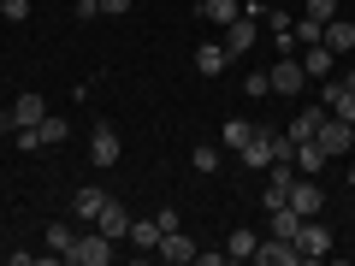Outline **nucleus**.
Masks as SVG:
<instances>
[{
	"label": "nucleus",
	"instance_id": "f257e3e1",
	"mask_svg": "<svg viewBox=\"0 0 355 266\" xmlns=\"http://www.w3.org/2000/svg\"><path fill=\"white\" fill-rule=\"evenodd\" d=\"M60 260H71V266H107V260H113V237L89 225V231H77V237H71V249H65Z\"/></svg>",
	"mask_w": 355,
	"mask_h": 266
},
{
	"label": "nucleus",
	"instance_id": "f03ea898",
	"mask_svg": "<svg viewBox=\"0 0 355 266\" xmlns=\"http://www.w3.org/2000/svg\"><path fill=\"white\" fill-rule=\"evenodd\" d=\"M266 83H272V95H302V89H308V71H302L296 53H279L272 71H266Z\"/></svg>",
	"mask_w": 355,
	"mask_h": 266
},
{
	"label": "nucleus",
	"instance_id": "7ed1b4c3",
	"mask_svg": "<svg viewBox=\"0 0 355 266\" xmlns=\"http://www.w3.org/2000/svg\"><path fill=\"white\" fill-rule=\"evenodd\" d=\"M320 107H326L331 118H343V125H355V89L343 83V77H338V83H326V77H320Z\"/></svg>",
	"mask_w": 355,
	"mask_h": 266
},
{
	"label": "nucleus",
	"instance_id": "20e7f679",
	"mask_svg": "<svg viewBox=\"0 0 355 266\" xmlns=\"http://www.w3.org/2000/svg\"><path fill=\"white\" fill-rule=\"evenodd\" d=\"M314 142L326 148V160H331V154H349V148H355V125H343V118L326 113V125L314 130Z\"/></svg>",
	"mask_w": 355,
	"mask_h": 266
},
{
	"label": "nucleus",
	"instance_id": "39448f33",
	"mask_svg": "<svg viewBox=\"0 0 355 266\" xmlns=\"http://www.w3.org/2000/svg\"><path fill=\"white\" fill-rule=\"evenodd\" d=\"M89 160L101 166V172H107V166H119V130L113 125H95V130H89Z\"/></svg>",
	"mask_w": 355,
	"mask_h": 266
},
{
	"label": "nucleus",
	"instance_id": "423d86ee",
	"mask_svg": "<svg viewBox=\"0 0 355 266\" xmlns=\"http://www.w3.org/2000/svg\"><path fill=\"white\" fill-rule=\"evenodd\" d=\"M296 249H302V260H326V254H331V231L314 225V219H302V231H296Z\"/></svg>",
	"mask_w": 355,
	"mask_h": 266
},
{
	"label": "nucleus",
	"instance_id": "0eeeda50",
	"mask_svg": "<svg viewBox=\"0 0 355 266\" xmlns=\"http://www.w3.org/2000/svg\"><path fill=\"white\" fill-rule=\"evenodd\" d=\"M272 136H279V130H266V125H254L249 148H243L237 160H243V166H254V172H266V166H272Z\"/></svg>",
	"mask_w": 355,
	"mask_h": 266
},
{
	"label": "nucleus",
	"instance_id": "6e6552de",
	"mask_svg": "<svg viewBox=\"0 0 355 266\" xmlns=\"http://www.w3.org/2000/svg\"><path fill=\"white\" fill-rule=\"evenodd\" d=\"M254 260H261V266H296V260H302V249H296V242H284V237H261Z\"/></svg>",
	"mask_w": 355,
	"mask_h": 266
},
{
	"label": "nucleus",
	"instance_id": "1a4fd4ad",
	"mask_svg": "<svg viewBox=\"0 0 355 266\" xmlns=\"http://www.w3.org/2000/svg\"><path fill=\"white\" fill-rule=\"evenodd\" d=\"M254 36H261V24H254L249 12H237V18L225 24V53H249V48H254Z\"/></svg>",
	"mask_w": 355,
	"mask_h": 266
},
{
	"label": "nucleus",
	"instance_id": "9d476101",
	"mask_svg": "<svg viewBox=\"0 0 355 266\" xmlns=\"http://www.w3.org/2000/svg\"><path fill=\"white\" fill-rule=\"evenodd\" d=\"M101 207H107V190H95V184H83V190L71 195V213H77V225H95V219H101Z\"/></svg>",
	"mask_w": 355,
	"mask_h": 266
},
{
	"label": "nucleus",
	"instance_id": "9b49d317",
	"mask_svg": "<svg viewBox=\"0 0 355 266\" xmlns=\"http://www.w3.org/2000/svg\"><path fill=\"white\" fill-rule=\"evenodd\" d=\"M291 207H296L302 219L320 213V177H302V172H296V184H291Z\"/></svg>",
	"mask_w": 355,
	"mask_h": 266
},
{
	"label": "nucleus",
	"instance_id": "f8f14e48",
	"mask_svg": "<svg viewBox=\"0 0 355 266\" xmlns=\"http://www.w3.org/2000/svg\"><path fill=\"white\" fill-rule=\"evenodd\" d=\"M95 231H107L113 242H119V237H130V207L107 195V207H101V219H95Z\"/></svg>",
	"mask_w": 355,
	"mask_h": 266
},
{
	"label": "nucleus",
	"instance_id": "ddd939ff",
	"mask_svg": "<svg viewBox=\"0 0 355 266\" xmlns=\"http://www.w3.org/2000/svg\"><path fill=\"white\" fill-rule=\"evenodd\" d=\"M160 260H172V266H184V260H196V242L184 237V231H160Z\"/></svg>",
	"mask_w": 355,
	"mask_h": 266
},
{
	"label": "nucleus",
	"instance_id": "4468645a",
	"mask_svg": "<svg viewBox=\"0 0 355 266\" xmlns=\"http://www.w3.org/2000/svg\"><path fill=\"white\" fill-rule=\"evenodd\" d=\"M42 113H48V101H42V95H18V101L6 107V118H12V130H24V125H42Z\"/></svg>",
	"mask_w": 355,
	"mask_h": 266
},
{
	"label": "nucleus",
	"instance_id": "2eb2a0df",
	"mask_svg": "<svg viewBox=\"0 0 355 266\" xmlns=\"http://www.w3.org/2000/svg\"><path fill=\"white\" fill-rule=\"evenodd\" d=\"M266 219H272V231H266V237H284V242H296V231H302V213H296L291 202H284V207H266Z\"/></svg>",
	"mask_w": 355,
	"mask_h": 266
},
{
	"label": "nucleus",
	"instance_id": "dca6fc26",
	"mask_svg": "<svg viewBox=\"0 0 355 266\" xmlns=\"http://www.w3.org/2000/svg\"><path fill=\"white\" fill-rule=\"evenodd\" d=\"M296 60H302V71H308V77H326L331 65H338V53H331L326 42H308V48L296 53Z\"/></svg>",
	"mask_w": 355,
	"mask_h": 266
},
{
	"label": "nucleus",
	"instance_id": "f3484780",
	"mask_svg": "<svg viewBox=\"0 0 355 266\" xmlns=\"http://www.w3.org/2000/svg\"><path fill=\"white\" fill-rule=\"evenodd\" d=\"M225 60H231L225 42H202V48H196V71H202V77H219V71H225Z\"/></svg>",
	"mask_w": 355,
	"mask_h": 266
},
{
	"label": "nucleus",
	"instance_id": "a211bd4d",
	"mask_svg": "<svg viewBox=\"0 0 355 266\" xmlns=\"http://www.w3.org/2000/svg\"><path fill=\"white\" fill-rule=\"evenodd\" d=\"M320 125H326V107H302V113L291 118V130H284V136H291V142H308Z\"/></svg>",
	"mask_w": 355,
	"mask_h": 266
},
{
	"label": "nucleus",
	"instance_id": "6ab92c4d",
	"mask_svg": "<svg viewBox=\"0 0 355 266\" xmlns=\"http://www.w3.org/2000/svg\"><path fill=\"white\" fill-rule=\"evenodd\" d=\"M320 42H326L331 53H355V24H349V18H331V24H326V36H320Z\"/></svg>",
	"mask_w": 355,
	"mask_h": 266
},
{
	"label": "nucleus",
	"instance_id": "aec40b11",
	"mask_svg": "<svg viewBox=\"0 0 355 266\" xmlns=\"http://www.w3.org/2000/svg\"><path fill=\"white\" fill-rule=\"evenodd\" d=\"M36 136H42V148H60V142L71 136V118H60V113H42V125H36Z\"/></svg>",
	"mask_w": 355,
	"mask_h": 266
},
{
	"label": "nucleus",
	"instance_id": "412c9836",
	"mask_svg": "<svg viewBox=\"0 0 355 266\" xmlns=\"http://www.w3.org/2000/svg\"><path fill=\"white\" fill-rule=\"evenodd\" d=\"M320 166H326V148H320L314 136L296 142V172H302V177H320Z\"/></svg>",
	"mask_w": 355,
	"mask_h": 266
},
{
	"label": "nucleus",
	"instance_id": "4be33fe9",
	"mask_svg": "<svg viewBox=\"0 0 355 266\" xmlns=\"http://www.w3.org/2000/svg\"><path fill=\"white\" fill-rule=\"evenodd\" d=\"M254 249H261V237H254V231H231V237H225V260H254Z\"/></svg>",
	"mask_w": 355,
	"mask_h": 266
},
{
	"label": "nucleus",
	"instance_id": "5701e85b",
	"mask_svg": "<svg viewBox=\"0 0 355 266\" xmlns=\"http://www.w3.org/2000/svg\"><path fill=\"white\" fill-rule=\"evenodd\" d=\"M196 12H202V18H207V24H219V30H225V24H231V18H237V12H243V0H202V6H196Z\"/></svg>",
	"mask_w": 355,
	"mask_h": 266
},
{
	"label": "nucleus",
	"instance_id": "b1692460",
	"mask_svg": "<svg viewBox=\"0 0 355 266\" xmlns=\"http://www.w3.org/2000/svg\"><path fill=\"white\" fill-rule=\"evenodd\" d=\"M249 136H254V118H231V125H225V148H231V154L249 148Z\"/></svg>",
	"mask_w": 355,
	"mask_h": 266
},
{
	"label": "nucleus",
	"instance_id": "393cba45",
	"mask_svg": "<svg viewBox=\"0 0 355 266\" xmlns=\"http://www.w3.org/2000/svg\"><path fill=\"white\" fill-rule=\"evenodd\" d=\"M71 237H77V231L65 225V219H60V225H48V231H42V242H48V254H53V260H60V254L71 249Z\"/></svg>",
	"mask_w": 355,
	"mask_h": 266
},
{
	"label": "nucleus",
	"instance_id": "a878e982",
	"mask_svg": "<svg viewBox=\"0 0 355 266\" xmlns=\"http://www.w3.org/2000/svg\"><path fill=\"white\" fill-rule=\"evenodd\" d=\"M130 242L137 249H160V225L154 219H130Z\"/></svg>",
	"mask_w": 355,
	"mask_h": 266
},
{
	"label": "nucleus",
	"instance_id": "bb28decb",
	"mask_svg": "<svg viewBox=\"0 0 355 266\" xmlns=\"http://www.w3.org/2000/svg\"><path fill=\"white\" fill-rule=\"evenodd\" d=\"M243 95H249V101H266V95H272V83H266V71H249V77H243Z\"/></svg>",
	"mask_w": 355,
	"mask_h": 266
},
{
	"label": "nucleus",
	"instance_id": "cd10ccee",
	"mask_svg": "<svg viewBox=\"0 0 355 266\" xmlns=\"http://www.w3.org/2000/svg\"><path fill=\"white\" fill-rule=\"evenodd\" d=\"M320 36H326V24H320V18H296V42H302V48H308V42H320Z\"/></svg>",
	"mask_w": 355,
	"mask_h": 266
},
{
	"label": "nucleus",
	"instance_id": "c85d7f7f",
	"mask_svg": "<svg viewBox=\"0 0 355 266\" xmlns=\"http://www.w3.org/2000/svg\"><path fill=\"white\" fill-rule=\"evenodd\" d=\"M190 166H196V172H219V148H207V142L190 148Z\"/></svg>",
	"mask_w": 355,
	"mask_h": 266
},
{
	"label": "nucleus",
	"instance_id": "c756f323",
	"mask_svg": "<svg viewBox=\"0 0 355 266\" xmlns=\"http://www.w3.org/2000/svg\"><path fill=\"white\" fill-rule=\"evenodd\" d=\"M0 18H6V24H24V18H30V0H0Z\"/></svg>",
	"mask_w": 355,
	"mask_h": 266
},
{
	"label": "nucleus",
	"instance_id": "7c9ffc66",
	"mask_svg": "<svg viewBox=\"0 0 355 266\" xmlns=\"http://www.w3.org/2000/svg\"><path fill=\"white\" fill-rule=\"evenodd\" d=\"M101 6V18H119V12H130V0H95Z\"/></svg>",
	"mask_w": 355,
	"mask_h": 266
},
{
	"label": "nucleus",
	"instance_id": "2f4dec72",
	"mask_svg": "<svg viewBox=\"0 0 355 266\" xmlns=\"http://www.w3.org/2000/svg\"><path fill=\"white\" fill-rule=\"evenodd\" d=\"M343 83H349V89H355V71H349V77H343Z\"/></svg>",
	"mask_w": 355,
	"mask_h": 266
},
{
	"label": "nucleus",
	"instance_id": "473e14b6",
	"mask_svg": "<svg viewBox=\"0 0 355 266\" xmlns=\"http://www.w3.org/2000/svg\"><path fill=\"white\" fill-rule=\"evenodd\" d=\"M190 6H202V0H190Z\"/></svg>",
	"mask_w": 355,
	"mask_h": 266
},
{
	"label": "nucleus",
	"instance_id": "72a5a7b5",
	"mask_svg": "<svg viewBox=\"0 0 355 266\" xmlns=\"http://www.w3.org/2000/svg\"><path fill=\"white\" fill-rule=\"evenodd\" d=\"M349 260H355V249H349Z\"/></svg>",
	"mask_w": 355,
	"mask_h": 266
},
{
	"label": "nucleus",
	"instance_id": "f704fd0d",
	"mask_svg": "<svg viewBox=\"0 0 355 266\" xmlns=\"http://www.w3.org/2000/svg\"><path fill=\"white\" fill-rule=\"evenodd\" d=\"M338 6H343V0H338Z\"/></svg>",
	"mask_w": 355,
	"mask_h": 266
},
{
	"label": "nucleus",
	"instance_id": "c9c22d12",
	"mask_svg": "<svg viewBox=\"0 0 355 266\" xmlns=\"http://www.w3.org/2000/svg\"><path fill=\"white\" fill-rule=\"evenodd\" d=\"M349 154H355V148H349Z\"/></svg>",
	"mask_w": 355,
	"mask_h": 266
}]
</instances>
